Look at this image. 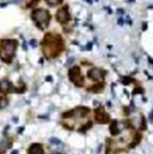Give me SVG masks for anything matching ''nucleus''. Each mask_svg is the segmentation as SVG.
Returning a JSON list of instances; mask_svg holds the SVG:
<instances>
[{
	"mask_svg": "<svg viewBox=\"0 0 153 154\" xmlns=\"http://www.w3.org/2000/svg\"><path fill=\"white\" fill-rule=\"evenodd\" d=\"M17 48V42L13 40H5L0 43V59L4 62H11L15 56V51Z\"/></svg>",
	"mask_w": 153,
	"mask_h": 154,
	"instance_id": "nucleus-1",
	"label": "nucleus"
},
{
	"mask_svg": "<svg viewBox=\"0 0 153 154\" xmlns=\"http://www.w3.org/2000/svg\"><path fill=\"white\" fill-rule=\"evenodd\" d=\"M31 17L36 22L37 27H40L41 29H44L47 25L49 24V20H50L49 12L47 10H43V8H37L35 11H32Z\"/></svg>",
	"mask_w": 153,
	"mask_h": 154,
	"instance_id": "nucleus-2",
	"label": "nucleus"
},
{
	"mask_svg": "<svg viewBox=\"0 0 153 154\" xmlns=\"http://www.w3.org/2000/svg\"><path fill=\"white\" fill-rule=\"evenodd\" d=\"M68 78L72 83H74L76 86H83L84 83H83V76L80 75V69L79 67H73L69 69L68 72Z\"/></svg>",
	"mask_w": 153,
	"mask_h": 154,
	"instance_id": "nucleus-3",
	"label": "nucleus"
},
{
	"mask_svg": "<svg viewBox=\"0 0 153 154\" xmlns=\"http://www.w3.org/2000/svg\"><path fill=\"white\" fill-rule=\"evenodd\" d=\"M87 113H88V109L81 106V108H76V109L72 110L71 112H65V113H63V117H71V116H74V117L80 118V117H84L85 115H87Z\"/></svg>",
	"mask_w": 153,
	"mask_h": 154,
	"instance_id": "nucleus-4",
	"label": "nucleus"
},
{
	"mask_svg": "<svg viewBox=\"0 0 153 154\" xmlns=\"http://www.w3.org/2000/svg\"><path fill=\"white\" fill-rule=\"evenodd\" d=\"M87 76L90 79L95 80V81L100 83V81H103V79H104V72L100 71V69H98V68H92V69L88 71Z\"/></svg>",
	"mask_w": 153,
	"mask_h": 154,
	"instance_id": "nucleus-5",
	"label": "nucleus"
},
{
	"mask_svg": "<svg viewBox=\"0 0 153 154\" xmlns=\"http://www.w3.org/2000/svg\"><path fill=\"white\" fill-rule=\"evenodd\" d=\"M69 13H68V10L67 7H61L58 12H56V19L60 22V23H67L69 20Z\"/></svg>",
	"mask_w": 153,
	"mask_h": 154,
	"instance_id": "nucleus-6",
	"label": "nucleus"
},
{
	"mask_svg": "<svg viewBox=\"0 0 153 154\" xmlns=\"http://www.w3.org/2000/svg\"><path fill=\"white\" fill-rule=\"evenodd\" d=\"M96 120L99 123H107V122H109V116L105 113V111L103 109H98L96 111Z\"/></svg>",
	"mask_w": 153,
	"mask_h": 154,
	"instance_id": "nucleus-7",
	"label": "nucleus"
},
{
	"mask_svg": "<svg viewBox=\"0 0 153 154\" xmlns=\"http://www.w3.org/2000/svg\"><path fill=\"white\" fill-rule=\"evenodd\" d=\"M28 154H44L42 145H40V144L31 145L30 148H29V150H28Z\"/></svg>",
	"mask_w": 153,
	"mask_h": 154,
	"instance_id": "nucleus-8",
	"label": "nucleus"
},
{
	"mask_svg": "<svg viewBox=\"0 0 153 154\" xmlns=\"http://www.w3.org/2000/svg\"><path fill=\"white\" fill-rule=\"evenodd\" d=\"M12 90V84L8 80H3L0 81V92L3 93H7Z\"/></svg>",
	"mask_w": 153,
	"mask_h": 154,
	"instance_id": "nucleus-9",
	"label": "nucleus"
},
{
	"mask_svg": "<svg viewBox=\"0 0 153 154\" xmlns=\"http://www.w3.org/2000/svg\"><path fill=\"white\" fill-rule=\"evenodd\" d=\"M120 128H119V122H116V121H114L112 123H111V125H110V133L112 134V135H117L119 133H120Z\"/></svg>",
	"mask_w": 153,
	"mask_h": 154,
	"instance_id": "nucleus-10",
	"label": "nucleus"
},
{
	"mask_svg": "<svg viewBox=\"0 0 153 154\" xmlns=\"http://www.w3.org/2000/svg\"><path fill=\"white\" fill-rule=\"evenodd\" d=\"M8 147H10V141L8 140H3L1 142H0V153L6 152Z\"/></svg>",
	"mask_w": 153,
	"mask_h": 154,
	"instance_id": "nucleus-11",
	"label": "nucleus"
},
{
	"mask_svg": "<svg viewBox=\"0 0 153 154\" xmlns=\"http://www.w3.org/2000/svg\"><path fill=\"white\" fill-rule=\"evenodd\" d=\"M8 105V100L6 98H3V97H0V109H4Z\"/></svg>",
	"mask_w": 153,
	"mask_h": 154,
	"instance_id": "nucleus-12",
	"label": "nucleus"
},
{
	"mask_svg": "<svg viewBox=\"0 0 153 154\" xmlns=\"http://www.w3.org/2000/svg\"><path fill=\"white\" fill-rule=\"evenodd\" d=\"M46 1L50 5V6H55V5H58V4H60L62 0H46Z\"/></svg>",
	"mask_w": 153,
	"mask_h": 154,
	"instance_id": "nucleus-13",
	"label": "nucleus"
},
{
	"mask_svg": "<svg viewBox=\"0 0 153 154\" xmlns=\"http://www.w3.org/2000/svg\"><path fill=\"white\" fill-rule=\"evenodd\" d=\"M50 144H54V145H61V141H60V140H56L55 137H52V139H50Z\"/></svg>",
	"mask_w": 153,
	"mask_h": 154,
	"instance_id": "nucleus-14",
	"label": "nucleus"
},
{
	"mask_svg": "<svg viewBox=\"0 0 153 154\" xmlns=\"http://www.w3.org/2000/svg\"><path fill=\"white\" fill-rule=\"evenodd\" d=\"M73 62H74V57H69V59L67 60V62H66V65H67V66H71Z\"/></svg>",
	"mask_w": 153,
	"mask_h": 154,
	"instance_id": "nucleus-15",
	"label": "nucleus"
},
{
	"mask_svg": "<svg viewBox=\"0 0 153 154\" xmlns=\"http://www.w3.org/2000/svg\"><path fill=\"white\" fill-rule=\"evenodd\" d=\"M131 80H132L131 78H124V79H123V84H129Z\"/></svg>",
	"mask_w": 153,
	"mask_h": 154,
	"instance_id": "nucleus-16",
	"label": "nucleus"
},
{
	"mask_svg": "<svg viewBox=\"0 0 153 154\" xmlns=\"http://www.w3.org/2000/svg\"><path fill=\"white\" fill-rule=\"evenodd\" d=\"M30 46H31V47H36V46H37V44H36V41H35V40H31V41H30Z\"/></svg>",
	"mask_w": 153,
	"mask_h": 154,
	"instance_id": "nucleus-17",
	"label": "nucleus"
},
{
	"mask_svg": "<svg viewBox=\"0 0 153 154\" xmlns=\"http://www.w3.org/2000/svg\"><path fill=\"white\" fill-rule=\"evenodd\" d=\"M36 1H38V0H31V3L29 4V6H34V4H35Z\"/></svg>",
	"mask_w": 153,
	"mask_h": 154,
	"instance_id": "nucleus-18",
	"label": "nucleus"
},
{
	"mask_svg": "<svg viewBox=\"0 0 153 154\" xmlns=\"http://www.w3.org/2000/svg\"><path fill=\"white\" fill-rule=\"evenodd\" d=\"M46 80H47V81H52V80H53V78H52V76H47Z\"/></svg>",
	"mask_w": 153,
	"mask_h": 154,
	"instance_id": "nucleus-19",
	"label": "nucleus"
},
{
	"mask_svg": "<svg viewBox=\"0 0 153 154\" xmlns=\"http://www.w3.org/2000/svg\"><path fill=\"white\" fill-rule=\"evenodd\" d=\"M119 25H123V19L122 18L119 19Z\"/></svg>",
	"mask_w": 153,
	"mask_h": 154,
	"instance_id": "nucleus-20",
	"label": "nucleus"
},
{
	"mask_svg": "<svg viewBox=\"0 0 153 154\" xmlns=\"http://www.w3.org/2000/svg\"><path fill=\"white\" fill-rule=\"evenodd\" d=\"M146 29H147V25H146V23H144V25H142V30L145 31Z\"/></svg>",
	"mask_w": 153,
	"mask_h": 154,
	"instance_id": "nucleus-21",
	"label": "nucleus"
},
{
	"mask_svg": "<svg viewBox=\"0 0 153 154\" xmlns=\"http://www.w3.org/2000/svg\"><path fill=\"white\" fill-rule=\"evenodd\" d=\"M117 13H119V15H121V13H123V10H117Z\"/></svg>",
	"mask_w": 153,
	"mask_h": 154,
	"instance_id": "nucleus-22",
	"label": "nucleus"
},
{
	"mask_svg": "<svg viewBox=\"0 0 153 154\" xmlns=\"http://www.w3.org/2000/svg\"><path fill=\"white\" fill-rule=\"evenodd\" d=\"M17 153H18L17 150H15V152H12V154H17Z\"/></svg>",
	"mask_w": 153,
	"mask_h": 154,
	"instance_id": "nucleus-23",
	"label": "nucleus"
},
{
	"mask_svg": "<svg viewBox=\"0 0 153 154\" xmlns=\"http://www.w3.org/2000/svg\"><path fill=\"white\" fill-rule=\"evenodd\" d=\"M149 8H153V5H152V6H149Z\"/></svg>",
	"mask_w": 153,
	"mask_h": 154,
	"instance_id": "nucleus-24",
	"label": "nucleus"
},
{
	"mask_svg": "<svg viewBox=\"0 0 153 154\" xmlns=\"http://www.w3.org/2000/svg\"><path fill=\"white\" fill-rule=\"evenodd\" d=\"M96 1H98V0H96Z\"/></svg>",
	"mask_w": 153,
	"mask_h": 154,
	"instance_id": "nucleus-25",
	"label": "nucleus"
}]
</instances>
